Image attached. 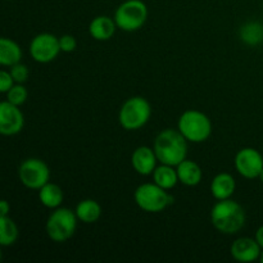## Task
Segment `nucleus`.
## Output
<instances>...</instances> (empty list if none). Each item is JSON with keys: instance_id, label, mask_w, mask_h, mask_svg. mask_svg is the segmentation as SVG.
<instances>
[{"instance_id": "16", "label": "nucleus", "mask_w": 263, "mask_h": 263, "mask_svg": "<svg viewBox=\"0 0 263 263\" xmlns=\"http://www.w3.org/2000/svg\"><path fill=\"white\" fill-rule=\"evenodd\" d=\"M177 176H179V182H181L185 186H197L202 181V168L199 164L195 162L184 159L180 164L176 166Z\"/></svg>"}, {"instance_id": "3", "label": "nucleus", "mask_w": 263, "mask_h": 263, "mask_svg": "<svg viewBox=\"0 0 263 263\" xmlns=\"http://www.w3.org/2000/svg\"><path fill=\"white\" fill-rule=\"evenodd\" d=\"M177 130L190 143H203L212 134V122L205 113L189 109L180 116Z\"/></svg>"}, {"instance_id": "27", "label": "nucleus", "mask_w": 263, "mask_h": 263, "mask_svg": "<svg viewBox=\"0 0 263 263\" xmlns=\"http://www.w3.org/2000/svg\"><path fill=\"white\" fill-rule=\"evenodd\" d=\"M10 211V204L5 199L0 202V216H8Z\"/></svg>"}, {"instance_id": "1", "label": "nucleus", "mask_w": 263, "mask_h": 263, "mask_svg": "<svg viewBox=\"0 0 263 263\" xmlns=\"http://www.w3.org/2000/svg\"><path fill=\"white\" fill-rule=\"evenodd\" d=\"M154 152L158 162L176 167L187 156V140L179 130L166 128L154 140Z\"/></svg>"}, {"instance_id": "19", "label": "nucleus", "mask_w": 263, "mask_h": 263, "mask_svg": "<svg viewBox=\"0 0 263 263\" xmlns=\"http://www.w3.org/2000/svg\"><path fill=\"white\" fill-rule=\"evenodd\" d=\"M77 218L84 223H94L102 216V207L94 199H84L77 204L76 210Z\"/></svg>"}, {"instance_id": "17", "label": "nucleus", "mask_w": 263, "mask_h": 263, "mask_svg": "<svg viewBox=\"0 0 263 263\" xmlns=\"http://www.w3.org/2000/svg\"><path fill=\"white\" fill-rule=\"evenodd\" d=\"M63 198L64 195L62 187L53 182H48L41 189H39V199H40L41 204L50 210L61 207Z\"/></svg>"}, {"instance_id": "20", "label": "nucleus", "mask_w": 263, "mask_h": 263, "mask_svg": "<svg viewBox=\"0 0 263 263\" xmlns=\"http://www.w3.org/2000/svg\"><path fill=\"white\" fill-rule=\"evenodd\" d=\"M153 181L163 189H172L179 182L176 168L174 166H170V164L161 163V166L156 167V170H154Z\"/></svg>"}, {"instance_id": "4", "label": "nucleus", "mask_w": 263, "mask_h": 263, "mask_svg": "<svg viewBox=\"0 0 263 263\" xmlns=\"http://www.w3.org/2000/svg\"><path fill=\"white\" fill-rule=\"evenodd\" d=\"M134 199L141 211L148 213H159L175 202L174 197L156 182L141 184L134 193Z\"/></svg>"}, {"instance_id": "5", "label": "nucleus", "mask_w": 263, "mask_h": 263, "mask_svg": "<svg viewBox=\"0 0 263 263\" xmlns=\"http://www.w3.org/2000/svg\"><path fill=\"white\" fill-rule=\"evenodd\" d=\"M152 107L143 97H133L126 100L118 113L120 125L127 131H135L144 127L151 120Z\"/></svg>"}, {"instance_id": "8", "label": "nucleus", "mask_w": 263, "mask_h": 263, "mask_svg": "<svg viewBox=\"0 0 263 263\" xmlns=\"http://www.w3.org/2000/svg\"><path fill=\"white\" fill-rule=\"evenodd\" d=\"M18 176L23 186L27 189L39 190L50 180V170L48 164L39 158H28L21 163Z\"/></svg>"}, {"instance_id": "6", "label": "nucleus", "mask_w": 263, "mask_h": 263, "mask_svg": "<svg viewBox=\"0 0 263 263\" xmlns=\"http://www.w3.org/2000/svg\"><path fill=\"white\" fill-rule=\"evenodd\" d=\"M77 220L76 212L69 208H55L46 221V234L55 243H64L73 236Z\"/></svg>"}, {"instance_id": "30", "label": "nucleus", "mask_w": 263, "mask_h": 263, "mask_svg": "<svg viewBox=\"0 0 263 263\" xmlns=\"http://www.w3.org/2000/svg\"><path fill=\"white\" fill-rule=\"evenodd\" d=\"M259 261H261L263 263V252L261 253V257H259Z\"/></svg>"}, {"instance_id": "12", "label": "nucleus", "mask_w": 263, "mask_h": 263, "mask_svg": "<svg viewBox=\"0 0 263 263\" xmlns=\"http://www.w3.org/2000/svg\"><path fill=\"white\" fill-rule=\"evenodd\" d=\"M261 249L256 239L239 238L231 246L230 253L235 261L249 263L257 261L261 257Z\"/></svg>"}, {"instance_id": "13", "label": "nucleus", "mask_w": 263, "mask_h": 263, "mask_svg": "<svg viewBox=\"0 0 263 263\" xmlns=\"http://www.w3.org/2000/svg\"><path fill=\"white\" fill-rule=\"evenodd\" d=\"M157 162H158V158L156 156V152L149 146H139L131 156V164L134 170L141 176L153 175Z\"/></svg>"}, {"instance_id": "23", "label": "nucleus", "mask_w": 263, "mask_h": 263, "mask_svg": "<svg viewBox=\"0 0 263 263\" xmlns=\"http://www.w3.org/2000/svg\"><path fill=\"white\" fill-rule=\"evenodd\" d=\"M5 94H7L8 102L12 103V104L14 105H18V107L22 105L23 103L27 100V97H28L27 89H26L22 84L13 85L12 89H10L8 92H5Z\"/></svg>"}, {"instance_id": "22", "label": "nucleus", "mask_w": 263, "mask_h": 263, "mask_svg": "<svg viewBox=\"0 0 263 263\" xmlns=\"http://www.w3.org/2000/svg\"><path fill=\"white\" fill-rule=\"evenodd\" d=\"M18 228L14 221L8 216H0V246L10 247L17 241Z\"/></svg>"}, {"instance_id": "21", "label": "nucleus", "mask_w": 263, "mask_h": 263, "mask_svg": "<svg viewBox=\"0 0 263 263\" xmlns=\"http://www.w3.org/2000/svg\"><path fill=\"white\" fill-rule=\"evenodd\" d=\"M240 40L246 45L257 46L263 43V25L261 22H247L239 30Z\"/></svg>"}, {"instance_id": "26", "label": "nucleus", "mask_w": 263, "mask_h": 263, "mask_svg": "<svg viewBox=\"0 0 263 263\" xmlns=\"http://www.w3.org/2000/svg\"><path fill=\"white\" fill-rule=\"evenodd\" d=\"M13 85H14V80H13L10 72L3 69V71L0 72V91L8 92L12 89Z\"/></svg>"}, {"instance_id": "11", "label": "nucleus", "mask_w": 263, "mask_h": 263, "mask_svg": "<svg viewBox=\"0 0 263 263\" xmlns=\"http://www.w3.org/2000/svg\"><path fill=\"white\" fill-rule=\"evenodd\" d=\"M25 126V116L18 105L8 100L0 103V134L4 136L17 135Z\"/></svg>"}, {"instance_id": "28", "label": "nucleus", "mask_w": 263, "mask_h": 263, "mask_svg": "<svg viewBox=\"0 0 263 263\" xmlns=\"http://www.w3.org/2000/svg\"><path fill=\"white\" fill-rule=\"evenodd\" d=\"M257 240V243L259 244V247L263 249V226H261V228L257 230L256 233V238H254Z\"/></svg>"}, {"instance_id": "29", "label": "nucleus", "mask_w": 263, "mask_h": 263, "mask_svg": "<svg viewBox=\"0 0 263 263\" xmlns=\"http://www.w3.org/2000/svg\"><path fill=\"white\" fill-rule=\"evenodd\" d=\"M258 179H259V180H261V181L263 182V170H262V171H261V174H259Z\"/></svg>"}, {"instance_id": "18", "label": "nucleus", "mask_w": 263, "mask_h": 263, "mask_svg": "<svg viewBox=\"0 0 263 263\" xmlns=\"http://www.w3.org/2000/svg\"><path fill=\"white\" fill-rule=\"evenodd\" d=\"M22 58V50L15 41L8 37L0 39V64L12 67L20 63Z\"/></svg>"}, {"instance_id": "7", "label": "nucleus", "mask_w": 263, "mask_h": 263, "mask_svg": "<svg viewBox=\"0 0 263 263\" xmlns=\"http://www.w3.org/2000/svg\"><path fill=\"white\" fill-rule=\"evenodd\" d=\"M148 20V7L141 0H126L121 3L115 13V22L126 32L138 31Z\"/></svg>"}, {"instance_id": "2", "label": "nucleus", "mask_w": 263, "mask_h": 263, "mask_svg": "<svg viewBox=\"0 0 263 263\" xmlns=\"http://www.w3.org/2000/svg\"><path fill=\"white\" fill-rule=\"evenodd\" d=\"M246 212L235 200H218L211 211V222L216 230L233 235L240 231L246 223Z\"/></svg>"}, {"instance_id": "9", "label": "nucleus", "mask_w": 263, "mask_h": 263, "mask_svg": "<svg viewBox=\"0 0 263 263\" xmlns=\"http://www.w3.org/2000/svg\"><path fill=\"white\" fill-rule=\"evenodd\" d=\"M59 51H62L59 39L53 33H39L30 44V54L37 63H50L58 57Z\"/></svg>"}, {"instance_id": "25", "label": "nucleus", "mask_w": 263, "mask_h": 263, "mask_svg": "<svg viewBox=\"0 0 263 263\" xmlns=\"http://www.w3.org/2000/svg\"><path fill=\"white\" fill-rule=\"evenodd\" d=\"M59 46L64 53H72L76 50L77 41L72 35H63L62 37H59Z\"/></svg>"}, {"instance_id": "15", "label": "nucleus", "mask_w": 263, "mask_h": 263, "mask_svg": "<svg viewBox=\"0 0 263 263\" xmlns=\"http://www.w3.org/2000/svg\"><path fill=\"white\" fill-rule=\"evenodd\" d=\"M236 189V181L230 174H218L213 177L211 182V193L212 197L217 200L230 199Z\"/></svg>"}, {"instance_id": "10", "label": "nucleus", "mask_w": 263, "mask_h": 263, "mask_svg": "<svg viewBox=\"0 0 263 263\" xmlns=\"http://www.w3.org/2000/svg\"><path fill=\"white\" fill-rule=\"evenodd\" d=\"M234 164L241 176L253 180L259 176L263 170V157L257 149L243 148L236 153Z\"/></svg>"}, {"instance_id": "24", "label": "nucleus", "mask_w": 263, "mask_h": 263, "mask_svg": "<svg viewBox=\"0 0 263 263\" xmlns=\"http://www.w3.org/2000/svg\"><path fill=\"white\" fill-rule=\"evenodd\" d=\"M10 74H12L13 80H14L15 84H23L25 81H27L28 74H30V71H28L27 66L26 64L20 63L14 64V66L10 67Z\"/></svg>"}, {"instance_id": "14", "label": "nucleus", "mask_w": 263, "mask_h": 263, "mask_svg": "<svg viewBox=\"0 0 263 263\" xmlns=\"http://www.w3.org/2000/svg\"><path fill=\"white\" fill-rule=\"evenodd\" d=\"M116 28L118 27L115 22V18L112 20L108 15H98L90 22L89 33L95 40L108 41L116 33Z\"/></svg>"}]
</instances>
